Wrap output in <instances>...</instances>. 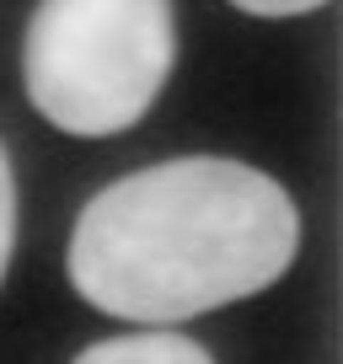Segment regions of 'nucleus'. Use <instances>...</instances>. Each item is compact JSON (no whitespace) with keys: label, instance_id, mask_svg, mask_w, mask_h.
Returning a JSON list of instances; mask_svg holds the SVG:
<instances>
[{"label":"nucleus","instance_id":"1","mask_svg":"<svg viewBox=\"0 0 343 364\" xmlns=\"http://www.w3.org/2000/svg\"><path fill=\"white\" fill-rule=\"evenodd\" d=\"M295 247L300 215L268 171L183 156L102 188L80 209L65 262L97 311L167 332L268 289Z\"/></svg>","mask_w":343,"mask_h":364},{"label":"nucleus","instance_id":"2","mask_svg":"<svg viewBox=\"0 0 343 364\" xmlns=\"http://www.w3.org/2000/svg\"><path fill=\"white\" fill-rule=\"evenodd\" d=\"M177 65L172 0H38L22 38L27 102L80 139L124 134Z\"/></svg>","mask_w":343,"mask_h":364},{"label":"nucleus","instance_id":"3","mask_svg":"<svg viewBox=\"0 0 343 364\" xmlns=\"http://www.w3.org/2000/svg\"><path fill=\"white\" fill-rule=\"evenodd\" d=\"M75 364H215L183 332H129V338L92 343Z\"/></svg>","mask_w":343,"mask_h":364},{"label":"nucleus","instance_id":"4","mask_svg":"<svg viewBox=\"0 0 343 364\" xmlns=\"http://www.w3.org/2000/svg\"><path fill=\"white\" fill-rule=\"evenodd\" d=\"M11 247H16V182H11V156L0 145V279L11 268Z\"/></svg>","mask_w":343,"mask_h":364},{"label":"nucleus","instance_id":"5","mask_svg":"<svg viewBox=\"0 0 343 364\" xmlns=\"http://www.w3.org/2000/svg\"><path fill=\"white\" fill-rule=\"evenodd\" d=\"M231 6H241L247 16H306L317 6H332V0H231Z\"/></svg>","mask_w":343,"mask_h":364}]
</instances>
